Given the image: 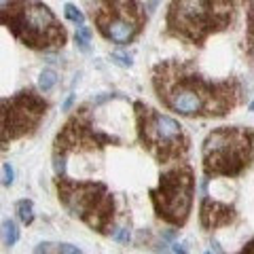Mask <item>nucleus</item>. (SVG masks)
Returning <instances> with one entry per match:
<instances>
[{
  "label": "nucleus",
  "instance_id": "obj_26",
  "mask_svg": "<svg viewBox=\"0 0 254 254\" xmlns=\"http://www.w3.org/2000/svg\"><path fill=\"white\" fill-rule=\"evenodd\" d=\"M72 102H74V95H70V98H68L66 102H64V110H68L70 106H72Z\"/></svg>",
  "mask_w": 254,
  "mask_h": 254
},
{
  "label": "nucleus",
  "instance_id": "obj_19",
  "mask_svg": "<svg viewBox=\"0 0 254 254\" xmlns=\"http://www.w3.org/2000/svg\"><path fill=\"white\" fill-rule=\"evenodd\" d=\"M110 60H113L117 66H121V68H129L133 64L129 55H125V53H113V55H110Z\"/></svg>",
  "mask_w": 254,
  "mask_h": 254
},
{
  "label": "nucleus",
  "instance_id": "obj_17",
  "mask_svg": "<svg viewBox=\"0 0 254 254\" xmlns=\"http://www.w3.org/2000/svg\"><path fill=\"white\" fill-rule=\"evenodd\" d=\"M53 170H55V176H58V178L66 176V157H64V155H55L53 157Z\"/></svg>",
  "mask_w": 254,
  "mask_h": 254
},
{
  "label": "nucleus",
  "instance_id": "obj_24",
  "mask_svg": "<svg viewBox=\"0 0 254 254\" xmlns=\"http://www.w3.org/2000/svg\"><path fill=\"white\" fill-rule=\"evenodd\" d=\"M172 250H174V254H187L185 244H174V246H172Z\"/></svg>",
  "mask_w": 254,
  "mask_h": 254
},
{
  "label": "nucleus",
  "instance_id": "obj_18",
  "mask_svg": "<svg viewBox=\"0 0 254 254\" xmlns=\"http://www.w3.org/2000/svg\"><path fill=\"white\" fill-rule=\"evenodd\" d=\"M115 240L119 242V244H129V240H131V227L129 225H125V227H121L119 229V233H115Z\"/></svg>",
  "mask_w": 254,
  "mask_h": 254
},
{
  "label": "nucleus",
  "instance_id": "obj_1",
  "mask_svg": "<svg viewBox=\"0 0 254 254\" xmlns=\"http://www.w3.org/2000/svg\"><path fill=\"white\" fill-rule=\"evenodd\" d=\"M153 87L165 108L182 117H225L242 104L244 89L235 78L212 81L195 62L168 60L153 70Z\"/></svg>",
  "mask_w": 254,
  "mask_h": 254
},
{
  "label": "nucleus",
  "instance_id": "obj_11",
  "mask_svg": "<svg viewBox=\"0 0 254 254\" xmlns=\"http://www.w3.org/2000/svg\"><path fill=\"white\" fill-rule=\"evenodd\" d=\"M199 220L205 229L227 227L229 222L235 220V210L227 203H220V201L210 199V197H203L201 208H199Z\"/></svg>",
  "mask_w": 254,
  "mask_h": 254
},
{
  "label": "nucleus",
  "instance_id": "obj_14",
  "mask_svg": "<svg viewBox=\"0 0 254 254\" xmlns=\"http://www.w3.org/2000/svg\"><path fill=\"white\" fill-rule=\"evenodd\" d=\"M17 216L23 225H32V220H34V208H32L30 199H21L17 203Z\"/></svg>",
  "mask_w": 254,
  "mask_h": 254
},
{
  "label": "nucleus",
  "instance_id": "obj_16",
  "mask_svg": "<svg viewBox=\"0 0 254 254\" xmlns=\"http://www.w3.org/2000/svg\"><path fill=\"white\" fill-rule=\"evenodd\" d=\"M248 53L254 58V4H250L248 11Z\"/></svg>",
  "mask_w": 254,
  "mask_h": 254
},
{
  "label": "nucleus",
  "instance_id": "obj_22",
  "mask_svg": "<svg viewBox=\"0 0 254 254\" xmlns=\"http://www.w3.org/2000/svg\"><path fill=\"white\" fill-rule=\"evenodd\" d=\"M74 41H76L78 49H81L83 53H89V51H91V47H89V41H85V38H81V36H74Z\"/></svg>",
  "mask_w": 254,
  "mask_h": 254
},
{
  "label": "nucleus",
  "instance_id": "obj_7",
  "mask_svg": "<svg viewBox=\"0 0 254 254\" xmlns=\"http://www.w3.org/2000/svg\"><path fill=\"white\" fill-rule=\"evenodd\" d=\"M193 193V168L187 161H180L159 178L157 189L150 190V201H153L155 214L172 227H182L190 216Z\"/></svg>",
  "mask_w": 254,
  "mask_h": 254
},
{
  "label": "nucleus",
  "instance_id": "obj_28",
  "mask_svg": "<svg viewBox=\"0 0 254 254\" xmlns=\"http://www.w3.org/2000/svg\"><path fill=\"white\" fill-rule=\"evenodd\" d=\"M205 254H212V252H205Z\"/></svg>",
  "mask_w": 254,
  "mask_h": 254
},
{
  "label": "nucleus",
  "instance_id": "obj_21",
  "mask_svg": "<svg viewBox=\"0 0 254 254\" xmlns=\"http://www.w3.org/2000/svg\"><path fill=\"white\" fill-rule=\"evenodd\" d=\"M2 185H6V187H11L13 185V168H11V165L9 163H4L2 165Z\"/></svg>",
  "mask_w": 254,
  "mask_h": 254
},
{
  "label": "nucleus",
  "instance_id": "obj_15",
  "mask_svg": "<svg viewBox=\"0 0 254 254\" xmlns=\"http://www.w3.org/2000/svg\"><path fill=\"white\" fill-rule=\"evenodd\" d=\"M64 13H66V17H68L70 21L76 23V28H78V26H85V15H83L81 9H76L74 4H66V6H64Z\"/></svg>",
  "mask_w": 254,
  "mask_h": 254
},
{
  "label": "nucleus",
  "instance_id": "obj_6",
  "mask_svg": "<svg viewBox=\"0 0 254 254\" xmlns=\"http://www.w3.org/2000/svg\"><path fill=\"white\" fill-rule=\"evenodd\" d=\"M136 110L138 138L159 163H180L189 153V136L176 119L159 113L142 102L133 104Z\"/></svg>",
  "mask_w": 254,
  "mask_h": 254
},
{
  "label": "nucleus",
  "instance_id": "obj_5",
  "mask_svg": "<svg viewBox=\"0 0 254 254\" xmlns=\"http://www.w3.org/2000/svg\"><path fill=\"white\" fill-rule=\"evenodd\" d=\"M205 180L216 176H240L254 159V131L244 127H220L203 140Z\"/></svg>",
  "mask_w": 254,
  "mask_h": 254
},
{
  "label": "nucleus",
  "instance_id": "obj_20",
  "mask_svg": "<svg viewBox=\"0 0 254 254\" xmlns=\"http://www.w3.org/2000/svg\"><path fill=\"white\" fill-rule=\"evenodd\" d=\"M58 254H83V250L72 244H62V246H58Z\"/></svg>",
  "mask_w": 254,
  "mask_h": 254
},
{
  "label": "nucleus",
  "instance_id": "obj_3",
  "mask_svg": "<svg viewBox=\"0 0 254 254\" xmlns=\"http://www.w3.org/2000/svg\"><path fill=\"white\" fill-rule=\"evenodd\" d=\"M235 15V2L218 0H180L168 11V34L190 45H203L212 34L227 30Z\"/></svg>",
  "mask_w": 254,
  "mask_h": 254
},
{
  "label": "nucleus",
  "instance_id": "obj_8",
  "mask_svg": "<svg viewBox=\"0 0 254 254\" xmlns=\"http://www.w3.org/2000/svg\"><path fill=\"white\" fill-rule=\"evenodd\" d=\"M47 113V102L34 91H19L0 100V148L30 136Z\"/></svg>",
  "mask_w": 254,
  "mask_h": 254
},
{
  "label": "nucleus",
  "instance_id": "obj_13",
  "mask_svg": "<svg viewBox=\"0 0 254 254\" xmlns=\"http://www.w3.org/2000/svg\"><path fill=\"white\" fill-rule=\"evenodd\" d=\"M55 85H58V72L51 68H45L41 72V76H38V87H41V91H51Z\"/></svg>",
  "mask_w": 254,
  "mask_h": 254
},
{
  "label": "nucleus",
  "instance_id": "obj_4",
  "mask_svg": "<svg viewBox=\"0 0 254 254\" xmlns=\"http://www.w3.org/2000/svg\"><path fill=\"white\" fill-rule=\"evenodd\" d=\"M58 195L72 216L102 235H108L115 222V197L106 185L91 180L58 178Z\"/></svg>",
  "mask_w": 254,
  "mask_h": 254
},
{
  "label": "nucleus",
  "instance_id": "obj_25",
  "mask_svg": "<svg viewBox=\"0 0 254 254\" xmlns=\"http://www.w3.org/2000/svg\"><path fill=\"white\" fill-rule=\"evenodd\" d=\"M155 250H157V254H170V250H168V246L165 244H159Z\"/></svg>",
  "mask_w": 254,
  "mask_h": 254
},
{
  "label": "nucleus",
  "instance_id": "obj_2",
  "mask_svg": "<svg viewBox=\"0 0 254 254\" xmlns=\"http://www.w3.org/2000/svg\"><path fill=\"white\" fill-rule=\"evenodd\" d=\"M0 26L30 49H60L66 43V30L55 13L43 2H4L0 6Z\"/></svg>",
  "mask_w": 254,
  "mask_h": 254
},
{
  "label": "nucleus",
  "instance_id": "obj_27",
  "mask_svg": "<svg viewBox=\"0 0 254 254\" xmlns=\"http://www.w3.org/2000/svg\"><path fill=\"white\" fill-rule=\"evenodd\" d=\"M250 110H252V113H254V100H252V104H250Z\"/></svg>",
  "mask_w": 254,
  "mask_h": 254
},
{
  "label": "nucleus",
  "instance_id": "obj_12",
  "mask_svg": "<svg viewBox=\"0 0 254 254\" xmlns=\"http://www.w3.org/2000/svg\"><path fill=\"white\" fill-rule=\"evenodd\" d=\"M0 233H2L4 246H9V248L19 242V227H17V222L11 220V218H6L2 222V229H0Z\"/></svg>",
  "mask_w": 254,
  "mask_h": 254
},
{
  "label": "nucleus",
  "instance_id": "obj_10",
  "mask_svg": "<svg viewBox=\"0 0 254 254\" xmlns=\"http://www.w3.org/2000/svg\"><path fill=\"white\" fill-rule=\"evenodd\" d=\"M110 142L119 144V138L98 129L91 121L89 110L81 108L64 125V129L55 138V155L66 157L68 153H76V150H93V148L108 146Z\"/></svg>",
  "mask_w": 254,
  "mask_h": 254
},
{
  "label": "nucleus",
  "instance_id": "obj_9",
  "mask_svg": "<svg viewBox=\"0 0 254 254\" xmlns=\"http://www.w3.org/2000/svg\"><path fill=\"white\" fill-rule=\"evenodd\" d=\"M98 9H91L95 28L106 41L115 45H127L136 38L146 23L144 11L140 2H125V0H110L98 2Z\"/></svg>",
  "mask_w": 254,
  "mask_h": 254
},
{
  "label": "nucleus",
  "instance_id": "obj_23",
  "mask_svg": "<svg viewBox=\"0 0 254 254\" xmlns=\"http://www.w3.org/2000/svg\"><path fill=\"white\" fill-rule=\"evenodd\" d=\"M237 254H254V240H250L248 244L244 246V250H242V252H237Z\"/></svg>",
  "mask_w": 254,
  "mask_h": 254
}]
</instances>
